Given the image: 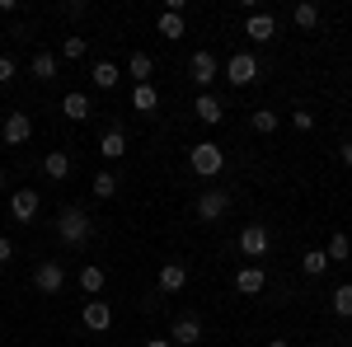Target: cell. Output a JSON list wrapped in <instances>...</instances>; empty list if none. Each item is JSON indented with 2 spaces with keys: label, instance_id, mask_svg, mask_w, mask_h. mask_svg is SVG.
Masks as SVG:
<instances>
[{
  "label": "cell",
  "instance_id": "9a60e30c",
  "mask_svg": "<svg viewBox=\"0 0 352 347\" xmlns=\"http://www.w3.org/2000/svg\"><path fill=\"white\" fill-rule=\"evenodd\" d=\"M61 113H66L71 122H85V117L94 113V104H89V94H85V89H71V94L61 99Z\"/></svg>",
  "mask_w": 352,
  "mask_h": 347
},
{
  "label": "cell",
  "instance_id": "7c38bea8",
  "mask_svg": "<svg viewBox=\"0 0 352 347\" xmlns=\"http://www.w3.org/2000/svg\"><path fill=\"white\" fill-rule=\"evenodd\" d=\"M244 38H254V43H272V38H277V19L254 10V14L244 19Z\"/></svg>",
  "mask_w": 352,
  "mask_h": 347
},
{
  "label": "cell",
  "instance_id": "836d02e7",
  "mask_svg": "<svg viewBox=\"0 0 352 347\" xmlns=\"http://www.w3.org/2000/svg\"><path fill=\"white\" fill-rule=\"evenodd\" d=\"M14 80V56H0V85Z\"/></svg>",
  "mask_w": 352,
  "mask_h": 347
},
{
  "label": "cell",
  "instance_id": "d590c367",
  "mask_svg": "<svg viewBox=\"0 0 352 347\" xmlns=\"http://www.w3.org/2000/svg\"><path fill=\"white\" fill-rule=\"evenodd\" d=\"M338 160H343V164L352 169V141H343V146H338Z\"/></svg>",
  "mask_w": 352,
  "mask_h": 347
},
{
  "label": "cell",
  "instance_id": "e0dca14e",
  "mask_svg": "<svg viewBox=\"0 0 352 347\" xmlns=\"http://www.w3.org/2000/svg\"><path fill=\"white\" fill-rule=\"evenodd\" d=\"M99 155H104V160H122V155H127V136H122V127H109V132L99 136Z\"/></svg>",
  "mask_w": 352,
  "mask_h": 347
},
{
  "label": "cell",
  "instance_id": "44dd1931",
  "mask_svg": "<svg viewBox=\"0 0 352 347\" xmlns=\"http://www.w3.org/2000/svg\"><path fill=\"white\" fill-rule=\"evenodd\" d=\"M104 282H109V277H104V267H99V263L80 267V291L85 295H99V291H104Z\"/></svg>",
  "mask_w": 352,
  "mask_h": 347
},
{
  "label": "cell",
  "instance_id": "2e32d148",
  "mask_svg": "<svg viewBox=\"0 0 352 347\" xmlns=\"http://www.w3.org/2000/svg\"><path fill=\"white\" fill-rule=\"evenodd\" d=\"M192 113H197V122H207V127H217L221 117H226V108H221V99H217V94H197Z\"/></svg>",
  "mask_w": 352,
  "mask_h": 347
},
{
  "label": "cell",
  "instance_id": "7a4b0ae2",
  "mask_svg": "<svg viewBox=\"0 0 352 347\" xmlns=\"http://www.w3.org/2000/svg\"><path fill=\"white\" fill-rule=\"evenodd\" d=\"M89 230H94V221H89V212H80V207H66V212L56 216V240L61 244H85Z\"/></svg>",
  "mask_w": 352,
  "mask_h": 347
},
{
  "label": "cell",
  "instance_id": "484cf974",
  "mask_svg": "<svg viewBox=\"0 0 352 347\" xmlns=\"http://www.w3.org/2000/svg\"><path fill=\"white\" fill-rule=\"evenodd\" d=\"M329 305H333V315H338V320H352V282L329 295Z\"/></svg>",
  "mask_w": 352,
  "mask_h": 347
},
{
  "label": "cell",
  "instance_id": "4316f807",
  "mask_svg": "<svg viewBox=\"0 0 352 347\" xmlns=\"http://www.w3.org/2000/svg\"><path fill=\"white\" fill-rule=\"evenodd\" d=\"M33 76H38V80H52L56 76V56L38 47V52H33Z\"/></svg>",
  "mask_w": 352,
  "mask_h": 347
},
{
  "label": "cell",
  "instance_id": "ffe728a7",
  "mask_svg": "<svg viewBox=\"0 0 352 347\" xmlns=\"http://www.w3.org/2000/svg\"><path fill=\"white\" fill-rule=\"evenodd\" d=\"M43 174H47V179H66V174H71V155H66V150H47V155H43Z\"/></svg>",
  "mask_w": 352,
  "mask_h": 347
},
{
  "label": "cell",
  "instance_id": "7402d4cb",
  "mask_svg": "<svg viewBox=\"0 0 352 347\" xmlns=\"http://www.w3.org/2000/svg\"><path fill=\"white\" fill-rule=\"evenodd\" d=\"M118 76H122V71H118L113 61H94V71H89L94 89H113V85H118Z\"/></svg>",
  "mask_w": 352,
  "mask_h": 347
},
{
  "label": "cell",
  "instance_id": "ac0fdd59",
  "mask_svg": "<svg viewBox=\"0 0 352 347\" xmlns=\"http://www.w3.org/2000/svg\"><path fill=\"white\" fill-rule=\"evenodd\" d=\"M127 76H132L136 85H151V76H155V61H151L146 52H132V56H127Z\"/></svg>",
  "mask_w": 352,
  "mask_h": 347
},
{
  "label": "cell",
  "instance_id": "8992f818",
  "mask_svg": "<svg viewBox=\"0 0 352 347\" xmlns=\"http://www.w3.org/2000/svg\"><path fill=\"white\" fill-rule=\"evenodd\" d=\"M268 249H272L268 225H244V230H240V254H244V258H263Z\"/></svg>",
  "mask_w": 352,
  "mask_h": 347
},
{
  "label": "cell",
  "instance_id": "d4e9b609",
  "mask_svg": "<svg viewBox=\"0 0 352 347\" xmlns=\"http://www.w3.org/2000/svg\"><path fill=\"white\" fill-rule=\"evenodd\" d=\"M118 174H109V169H104V174H94V183H89V192H94V197H104V202H109L113 192H118Z\"/></svg>",
  "mask_w": 352,
  "mask_h": 347
},
{
  "label": "cell",
  "instance_id": "277c9868",
  "mask_svg": "<svg viewBox=\"0 0 352 347\" xmlns=\"http://www.w3.org/2000/svg\"><path fill=\"white\" fill-rule=\"evenodd\" d=\"M33 287H38L43 295H56L61 287H66V267L52 263V258H43V263L33 267Z\"/></svg>",
  "mask_w": 352,
  "mask_h": 347
},
{
  "label": "cell",
  "instance_id": "d6a6232c",
  "mask_svg": "<svg viewBox=\"0 0 352 347\" xmlns=\"http://www.w3.org/2000/svg\"><path fill=\"white\" fill-rule=\"evenodd\" d=\"M85 10H89V5H85V0H66V5H61V14H66V19H80Z\"/></svg>",
  "mask_w": 352,
  "mask_h": 347
},
{
  "label": "cell",
  "instance_id": "9c48e42d",
  "mask_svg": "<svg viewBox=\"0 0 352 347\" xmlns=\"http://www.w3.org/2000/svg\"><path fill=\"white\" fill-rule=\"evenodd\" d=\"M28 136H33V117H28V113H10L5 127H0V141H5V146H24Z\"/></svg>",
  "mask_w": 352,
  "mask_h": 347
},
{
  "label": "cell",
  "instance_id": "30bf717a",
  "mask_svg": "<svg viewBox=\"0 0 352 347\" xmlns=\"http://www.w3.org/2000/svg\"><path fill=\"white\" fill-rule=\"evenodd\" d=\"M80 320H85L89 333H104V328H113V305H109V300H85Z\"/></svg>",
  "mask_w": 352,
  "mask_h": 347
},
{
  "label": "cell",
  "instance_id": "603a6c76",
  "mask_svg": "<svg viewBox=\"0 0 352 347\" xmlns=\"http://www.w3.org/2000/svg\"><path fill=\"white\" fill-rule=\"evenodd\" d=\"M348 254H352V240L343 235V230H333V235H329V244H324V258H329V263H343Z\"/></svg>",
  "mask_w": 352,
  "mask_h": 347
},
{
  "label": "cell",
  "instance_id": "5bb4252c",
  "mask_svg": "<svg viewBox=\"0 0 352 347\" xmlns=\"http://www.w3.org/2000/svg\"><path fill=\"white\" fill-rule=\"evenodd\" d=\"M263 287H268V277H263V267H258V263L240 267V277H235V291H240V295H258Z\"/></svg>",
  "mask_w": 352,
  "mask_h": 347
},
{
  "label": "cell",
  "instance_id": "8d00e7d4",
  "mask_svg": "<svg viewBox=\"0 0 352 347\" xmlns=\"http://www.w3.org/2000/svg\"><path fill=\"white\" fill-rule=\"evenodd\" d=\"M146 347H174V343H169V338H151Z\"/></svg>",
  "mask_w": 352,
  "mask_h": 347
},
{
  "label": "cell",
  "instance_id": "74e56055",
  "mask_svg": "<svg viewBox=\"0 0 352 347\" xmlns=\"http://www.w3.org/2000/svg\"><path fill=\"white\" fill-rule=\"evenodd\" d=\"M268 347H292V343H287V338H272V343Z\"/></svg>",
  "mask_w": 352,
  "mask_h": 347
},
{
  "label": "cell",
  "instance_id": "1f68e13d",
  "mask_svg": "<svg viewBox=\"0 0 352 347\" xmlns=\"http://www.w3.org/2000/svg\"><path fill=\"white\" fill-rule=\"evenodd\" d=\"M292 127H296V132H310V127H315V113H310V108H296V113H292Z\"/></svg>",
  "mask_w": 352,
  "mask_h": 347
},
{
  "label": "cell",
  "instance_id": "8fae6325",
  "mask_svg": "<svg viewBox=\"0 0 352 347\" xmlns=\"http://www.w3.org/2000/svg\"><path fill=\"white\" fill-rule=\"evenodd\" d=\"M38 207H43L38 188H14V197H10V212H14V221H33V216H38Z\"/></svg>",
  "mask_w": 352,
  "mask_h": 347
},
{
  "label": "cell",
  "instance_id": "ba28073f",
  "mask_svg": "<svg viewBox=\"0 0 352 347\" xmlns=\"http://www.w3.org/2000/svg\"><path fill=\"white\" fill-rule=\"evenodd\" d=\"M226 212H230V192H226V188H207V192L197 197V216H202V221H221Z\"/></svg>",
  "mask_w": 352,
  "mask_h": 347
},
{
  "label": "cell",
  "instance_id": "4fadbf2b",
  "mask_svg": "<svg viewBox=\"0 0 352 347\" xmlns=\"http://www.w3.org/2000/svg\"><path fill=\"white\" fill-rule=\"evenodd\" d=\"M155 282H160V291H184L188 287V263H174V258L160 263V277Z\"/></svg>",
  "mask_w": 352,
  "mask_h": 347
},
{
  "label": "cell",
  "instance_id": "d6986e66",
  "mask_svg": "<svg viewBox=\"0 0 352 347\" xmlns=\"http://www.w3.org/2000/svg\"><path fill=\"white\" fill-rule=\"evenodd\" d=\"M132 108L151 117V113L160 108V94H155V85H136V89H132Z\"/></svg>",
  "mask_w": 352,
  "mask_h": 347
},
{
  "label": "cell",
  "instance_id": "5b68a950",
  "mask_svg": "<svg viewBox=\"0 0 352 347\" xmlns=\"http://www.w3.org/2000/svg\"><path fill=\"white\" fill-rule=\"evenodd\" d=\"M217 76H221L217 52H192V56H188V80H192V85H202V89H207Z\"/></svg>",
  "mask_w": 352,
  "mask_h": 347
},
{
  "label": "cell",
  "instance_id": "f35d334b",
  "mask_svg": "<svg viewBox=\"0 0 352 347\" xmlns=\"http://www.w3.org/2000/svg\"><path fill=\"white\" fill-rule=\"evenodd\" d=\"M0 188H5V174H0Z\"/></svg>",
  "mask_w": 352,
  "mask_h": 347
},
{
  "label": "cell",
  "instance_id": "f1b7e54d",
  "mask_svg": "<svg viewBox=\"0 0 352 347\" xmlns=\"http://www.w3.org/2000/svg\"><path fill=\"white\" fill-rule=\"evenodd\" d=\"M277 122H282V117H277V113H272V108H258V113H254V117H249V127H254V132H277Z\"/></svg>",
  "mask_w": 352,
  "mask_h": 347
},
{
  "label": "cell",
  "instance_id": "4dcf8cb0",
  "mask_svg": "<svg viewBox=\"0 0 352 347\" xmlns=\"http://www.w3.org/2000/svg\"><path fill=\"white\" fill-rule=\"evenodd\" d=\"M85 52H89V43H85V38H61V56H66V61H80Z\"/></svg>",
  "mask_w": 352,
  "mask_h": 347
},
{
  "label": "cell",
  "instance_id": "f546056e",
  "mask_svg": "<svg viewBox=\"0 0 352 347\" xmlns=\"http://www.w3.org/2000/svg\"><path fill=\"white\" fill-rule=\"evenodd\" d=\"M160 33H164V38H184V33H188L184 14H169V10H164V14H160Z\"/></svg>",
  "mask_w": 352,
  "mask_h": 347
},
{
  "label": "cell",
  "instance_id": "6da1fadb",
  "mask_svg": "<svg viewBox=\"0 0 352 347\" xmlns=\"http://www.w3.org/2000/svg\"><path fill=\"white\" fill-rule=\"evenodd\" d=\"M188 169L197 179H217L221 169H226V150H221L217 141H197V146H188Z\"/></svg>",
  "mask_w": 352,
  "mask_h": 347
},
{
  "label": "cell",
  "instance_id": "83f0119b",
  "mask_svg": "<svg viewBox=\"0 0 352 347\" xmlns=\"http://www.w3.org/2000/svg\"><path fill=\"white\" fill-rule=\"evenodd\" d=\"M300 267H305V277H324V272H329V258H324V249H310V254L300 258Z\"/></svg>",
  "mask_w": 352,
  "mask_h": 347
},
{
  "label": "cell",
  "instance_id": "52a82bcc",
  "mask_svg": "<svg viewBox=\"0 0 352 347\" xmlns=\"http://www.w3.org/2000/svg\"><path fill=\"white\" fill-rule=\"evenodd\" d=\"M169 343L197 347V343H202V320H197V315H179V320L169 324Z\"/></svg>",
  "mask_w": 352,
  "mask_h": 347
},
{
  "label": "cell",
  "instance_id": "e575fe53",
  "mask_svg": "<svg viewBox=\"0 0 352 347\" xmlns=\"http://www.w3.org/2000/svg\"><path fill=\"white\" fill-rule=\"evenodd\" d=\"M10 258H14V244H10L5 235H0V263H10Z\"/></svg>",
  "mask_w": 352,
  "mask_h": 347
},
{
  "label": "cell",
  "instance_id": "3957f363",
  "mask_svg": "<svg viewBox=\"0 0 352 347\" xmlns=\"http://www.w3.org/2000/svg\"><path fill=\"white\" fill-rule=\"evenodd\" d=\"M226 80L240 85V89H244V85H254V80H258V56H254V52H235L230 61H226Z\"/></svg>",
  "mask_w": 352,
  "mask_h": 347
},
{
  "label": "cell",
  "instance_id": "cb8c5ba5",
  "mask_svg": "<svg viewBox=\"0 0 352 347\" xmlns=\"http://www.w3.org/2000/svg\"><path fill=\"white\" fill-rule=\"evenodd\" d=\"M292 24L296 28H315L320 24V5H315V0H300L296 10H292Z\"/></svg>",
  "mask_w": 352,
  "mask_h": 347
}]
</instances>
